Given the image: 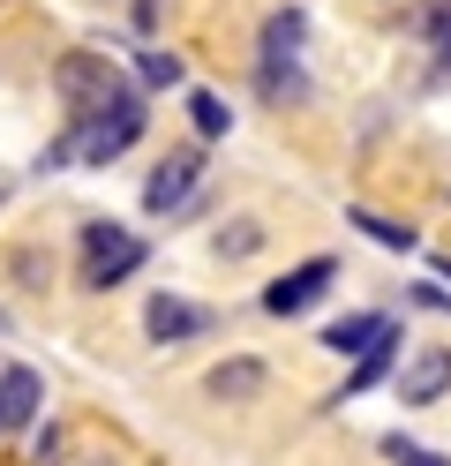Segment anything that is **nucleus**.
Wrapping results in <instances>:
<instances>
[{
  "label": "nucleus",
  "mask_w": 451,
  "mask_h": 466,
  "mask_svg": "<svg viewBox=\"0 0 451 466\" xmlns=\"http://www.w3.org/2000/svg\"><path fill=\"white\" fill-rule=\"evenodd\" d=\"M414 301H421V309H444V316H451V294H436V286H414Z\"/></svg>",
  "instance_id": "nucleus-19"
},
{
  "label": "nucleus",
  "mask_w": 451,
  "mask_h": 466,
  "mask_svg": "<svg viewBox=\"0 0 451 466\" xmlns=\"http://www.w3.org/2000/svg\"><path fill=\"white\" fill-rule=\"evenodd\" d=\"M331 279H339V264H331V256H309V264H293L286 279L263 286V309H271V316H309V309L331 294Z\"/></svg>",
  "instance_id": "nucleus-5"
},
{
  "label": "nucleus",
  "mask_w": 451,
  "mask_h": 466,
  "mask_svg": "<svg viewBox=\"0 0 451 466\" xmlns=\"http://www.w3.org/2000/svg\"><path fill=\"white\" fill-rule=\"evenodd\" d=\"M346 218H354L361 233H369L376 248H391V256H414V248H421V233H414V226H399V218H384V211H369V203H354Z\"/></svg>",
  "instance_id": "nucleus-13"
},
{
  "label": "nucleus",
  "mask_w": 451,
  "mask_h": 466,
  "mask_svg": "<svg viewBox=\"0 0 451 466\" xmlns=\"http://www.w3.org/2000/svg\"><path fill=\"white\" fill-rule=\"evenodd\" d=\"M451 391V346H421V354L399 369V399L406 406H436Z\"/></svg>",
  "instance_id": "nucleus-9"
},
{
  "label": "nucleus",
  "mask_w": 451,
  "mask_h": 466,
  "mask_svg": "<svg viewBox=\"0 0 451 466\" xmlns=\"http://www.w3.org/2000/svg\"><path fill=\"white\" fill-rule=\"evenodd\" d=\"M38 466H60V429H38Z\"/></svg>",
  "instance_id": "nucleus-18"
},
{
  "label": "nucleus",
  "mask_w": 451,
  "mask_h": 466,
  "mask_svg": "<svg viewBox=\"0 0 451 466\" xmlns=\"http://www.w3.org/2000/svg\"><path fill=\"white\" fill-rule=\"evenodd\" d=\"M38 406H46V376L30 369V361H8V369H0V436L30 429V421H38Z\"/></svg>",
  "instance_id": "nucleus-7"
},
{
  "label": "nucleus",
  "mask_w": 451,
  "mask_h": 466,
  "mask_svg": "<svg viewBox=\"0 0 451 466\" xmlns=\"http://www.w3.org/2000/svg\"><path fill=\"white\" fill-rule=\"evenodd\" d=\"M384 459H391V466H451L444 451H429V444H414V436H384Z\"/></svg>",
  "instance_id": "nucleus-17"
},
{
  "label": "nucleus",
  "mask_w": 451,
  "mask_h": 466,
  "mask_svg": "<svg viewBox=\"0 0 451 466\" xmlns=\"http://www.w3.org/2000/svg\"><path fill=\"white\" fill-rule=\"evenodd\" d=\"M196 181H203V143H180V151H166L159 166H150V181H143V211H150V218L180 211V203L196 196Z\"/></svg>",
  "instance_id": "nucleus-4"
},
{
  "label": "nucleus",
  "mask_w": 451,
  "mask_h": 466,
  "mask_svg": "<svg viewBox=\"0 0 451 466\" xmlns=\"http://www.w3.org/2000/svg\"><path fill=\"white\" fill-rule=\"evenodd\" d=\"M136 76L150 83V91H173V83H189V68H180V53H136Z\"/></svg>",
  "instance_id": "nucleus-16"
},
{
  "label": "nucleus",
  "mask_w": 451,
  "mask_h": 466,
  "mask_svg": "<svg viewBox=\"0 0 451 466\" xmlns=\"http://www.w3.org/2000/svg\"><path fill=\"white\" fill-rule=\"evenodd\" d=\"M143 121H150V113H143V91H128V98H113L106 113L76 121V128L46 151V166H113V158L143 136Z\"/></svg>",
  "instance_id": "nucleus-1"
},
{
  "label": "nucleus",
  "mask_w": 451,
  "mask_h": 466,
  "mask_svg": "<svg viewBox=\"0 0 451 466\" xmlns=\"http://www.w3.org/2000/svg\"><path fill=\"white\" fill-rule=\"evenodd\" d=\"M406 31L436 53V76H451V0H414V8H406Z\"/></svg>",
  "instance_id": "nucleus-10"
},
{
  "label": "nucleus",
  "mask_w": 451,
  "mask_h": 466,
  "mask_svg": "<svg viewBox=\"0 0 451 466\" xmlns=\"http://www.w3.org/2000/svg\"><path fill=\"white\" fill-rule=\"evenodd\" d=\"M391 361H399V339H384L376 354H361V361L346 369V384L331 391V406H346V399H361V391H369V384H384V376H391Z\"/></svg>",
  "instance_id": "nucleus-14"
},
{
  "label": "nucleus",
  "mask_w": 451,
  "mask_h": 466,
  "mask_svg": "<svg viewBox=\"0 0 451 466\" xmlns=\"http://www.w3.org/2000/svg\"><path fill=\"white\" fill-rule=\"evenodd\" d=\"M143 256H150V248L136 241L128 226H113V218H90V226H83V286H98V294L120 286V279H136Z\"/></svg>",
  "instance_id": "nucleus-3"
},
{
  "label": "nucleus",
  "mask_w": 451,
  "mask_h": 466,
  "mask_svg": "<svg viewBox=\"0 0 451 466\" xmlns=\"http://www.w3.org/2000/svg\"><path fill=\"white\" fill-rule=\"evenodd\" d=\"M143 331L159 339V346H189V339H203V331H210V309L180 301V294H150V309H143Z\"/></svg>",
  "instance_id": "nucleus-6"
},
{
  "label": "nucleus",
  "mask_w": 451,
  "mask_h": 466,
  "mask_svg": "<svg viewBox=\"0 0 451 466\" xmlns=\"http://www.w3.org/2000/svg\"><path fill=\"white\" fill-rule=\"evenodd\" d=\"M189 121H196V136H203V143H219V136L233 128V106H226L219 91H189Z\"/></svg>",
  "instance_id": "nucleus-15"
},
{
  "label": "nucleus",
  "mask_w": 451,
  "mask_h": 466,
  "mask_svg": "<svg viewBox=\"0 0 451 466\" xmlns=\"http://www.w3.org/2000/svg\"><path fill=\"white\" fill-rule=\"evenodd\" d=\"M301 38H309V15H301V8H279V15L263 23L256 68H279V61H301Z\"/></svg>",
  "instance_id": "nucleus-11"
},
{
  "label": "nucleus",
  "mask_w": 451,
  "mask_h": 466,
  "mask_svg": "<svg viewBox=\"0 0 451 466\" xmlns=\"http://www.w3.org/2000/svg\"><path fill=\"white\" fill-rule=\"evenodd\" d=\"M384 339H399V324H391V316H376V309H361V316H339V324H323L316 331V346H331V354H376Z\"/></svg>",
  "instance_id": "nucleus-8"
},
{
  "label": "nucleus",
  "mask_w": 451,
  "mask_h": 466,
  "mask_svg": "<svg viewBox=\"0 0 451 466\" xmlns=\"http://www.w3.org/2000/svg\"><path fill=\"white\" fill-rule=\"evenodd\" d=\"M263 384H271V369L249 361V354H233V361H219V369L203 376V391H210V399H233V406H241V399H256Z\"/></svg>",
  "instance_id": "nucleus-12"
},
{
  "label": "nucleus",
  "mask_w": 451,
  "mask_h": 466,
  "mask_svg": "<svg viewBox=\"0 0 451 466\" xmlns=\"http://www.w3.org/2000/svg\"><path fill=\"white\" fill-rule=\"evenodd\" d=\"M53 91H60V106H68L76 121H90V113H106L113 98H128L136 83L120 76V61H113V53L76 46V53H60V61H53Z\"/></svg>",
  "instance_id": "nucleus-2"
},
{
  "label": "nucleus",
  "mask_w": 451,
  "mask_h": 466,
  "mask_svg": "<svg viewBox=\"0 0 451 466\" xmlns=\"http://www.w3.org/2000/svg\"><path fill=\"white\" fill-rule=\"evenodd\" d=\"M0 331H8V316H0Z\"/></svg>",
  "instance_id": "nucleus-20"
}]
</instances>
